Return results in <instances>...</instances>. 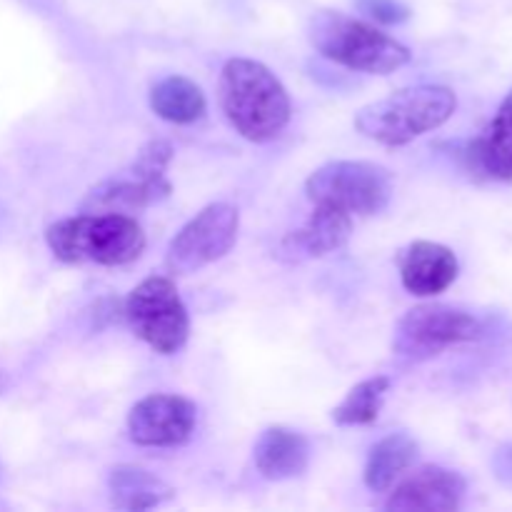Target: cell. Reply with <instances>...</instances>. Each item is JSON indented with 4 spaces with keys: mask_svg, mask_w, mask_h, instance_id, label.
I'll return each mask as SVG.
<instances>
[{
    "mask_svg": "<svg viewBox=\"0 0 512 512\" xmlns=\"http://www.w3.org/2000/svg\"><path fill=\"white\" fill-rule=\"evenodd\" d=\"M350 233H353V215L325 208V205H315L308 223L280 240L278 255L283 260L323 258V255L343 248L350 240Z\"/></svg>",
    "mask_w": 512,
    "mask_h": 512,
    "instance_id": "13",
    "label": "cell"
},
{
    "mask_svg": "<svg viewBox=\"0 0 512 512\" xmlns=\"http://www.w3.org/2000/svg\"><path fill=\"white\" fill-rule=\"evenodd\" d=\"M493 470L503 483L512 485V443L498 448V453L493 458Z\"/></svg>",
    "mask_w": 512,
    "mask_h": 512,
    "instance_id": "21",
    "label": "cell"
},
{
    "mask_svg": "<svg viewBox=\"0 0 512 512\" xmlns=\"http://www.w3.org/2000/svg\"><path fill=\"white\" fill-rule=\"evenodd\" d=\"M355 5L360 13L383 25H400L410 18V8L403 0H355Z\"/></svg>",
    "mask_w": 512,
    "mask_h": 512,
    "instance_id": "20",
    "label": "cell"
},
{
    "mask_svg": "<svg viewBox=\"0 0 512 512\" xmlns=\"http://www.w3.org/2000/svg\"><path fill=\"white\" fill-rule=\"evenodd\" d=\"M310 203L348 215H375L388 208L395 193L388 168L368 160H333L305 180Z\"/></svg>",
    "mask_w": 512,
    "mask_h": 512,
    "instance_id": "6",
    "label": "cell"
},
{
    "mask_svg": "<svg viewBox=\"0 0 512 512\" xmlns=\"http://www.w3.org/2000/svg\"><path fill=\"white\" fill-rule=\"evenodd\" d=\"M45 243L63 263L128 265L145 250V233L128 213H83L45 230Z\"/></svg>",
    "mask_w": 512,
    "mask_h": 512,
    "instance_id": "3",
    "label": "cell"
},
{
    "mask_svg": "<svg viewBox=\"0 0 512 512\" xmlns=\"http://www.w3.org/2000/svg\"><path fill=\"white\" fill-rule=\"evenodd\" d=\"M150 108L168 123L190 125L203 118L208 110V100L193 80L183 78V75H168L150 90Z\"/></svg>",
    "mask_w": 512,
    "mask_h": 512,
    "instance_id": "18",
    "label": "cell"
},
{
    "mask_svg": "<svg viewBox=\"0 0 512 512\" xmlns=\"http://www.w3.org/2000/svg\"><path fill=\"white\" fill-rule=\"evenodd\" d=\"M253 460L265 480L280 483V480L298 478L308 470L310 443L298 430H290L285 425H270L255 443Z\"/></svg>",
    "mask_w": 512,
    "mask_h": 512,
    "instance_id": "14",
    "label": "cell"
},
{
    "mask_svg": "<svg viewBox=\"0 0 512 512\" xmlns=\"http://www.w3.org/2000/svg\"><path fill=\"white\" fill-rule=\"evenodd\" d=\"M390 390L388 375H375V378L363 380L350 393L345 395L343 403L333 410V420L338 425H370L378 420L383 400Z\"/></svg>",
    "mask_w": 512,
    "mask_h": 512,
    "instance_id": "19",
    "label": "cell"
},
{
    "mask_svg": "<svg viewBox=\"0 0 512 512\" xmlns=\"http://www.w3.org/2000/svg\"><path fill=\"white\" fill-rule=\"evenodd\" d=\"M108 490L110 503L118 510L130 512L158 508L175 495V490L165 480L135 465H118L110 470Z\"/></svg>",
    "mask_w": 512,
    "mask_h": 512,
    "instance_id": "16",
    "label": "cell"
},
{
    "mask_svg": "<svg viewBox=\"0 0 512 512\" xmlns=\"http://www.w3.org/2000/svg\"><path fill=\"white\" fill-rule=\"evenodd\" d=\"M475 168L493 180H512V90L500 103L485 133L470 148Z\"/></svg>",
    "mask_w": 512,
    "mask_h": 512,
    "instance_id": "15",
    "label": "cell"
},
{
    "mask_svg": "<svg viewBox=\"0 0 512 512\" xmlns=\"http://www.w3.org/2000/svg\"><path fill=\"white\" fill-rule=\"evenodd\" d=\"M240 213L230 203H210L180 228L165 253L170 275H190L225 258L238 240Z\"/></svg>",
    "mask_w": 512,
    "mask_h": 512,
    "instance_id": "9",
    "label": "cell"
},
{
    "mask_svg": "<svg viewBox=\"0 0 512 512\" xmlns=\"http://www.w3.org/2000/svg\"><path fill=\"white\" fill-rule=\"evenodd\" d=\"M310 43L323 58L358 73L388 75L410 60V50L388 33L333 10L315 15L310 23Z\"/></svg>",
    "mask_w": 512,
    "mask_h": 512,
    "instance_id": "4",
    "label": "cell"
},
{
    "mask_svg": "<svg viewBox=\"0 0 512 512\" xmlns=\"http://www.w3.org/2000/svg\"><path fill=\"white\" fill-rule=\"evenodd\" d=\"M170 160L173 145L168 140H148L128 168L90 188L80 208L85 213H133L160 203L173 193V185L165 178Z\"/></svg>",
    "mask_w": 512,
    "mask_h": 512,
    "instance_id": "5",
    "label": "cell"
},
{
    "mask_svg": "<svg viewBox=\"0 0 512 512\" xmlns=\"http://www.w3.org/2000/svg\"><path fill=\"white\" fill-rule=\"evenodd\" d=\"M468 483L455 470L423 465L390 493L385 510L453 512L463 505Z\"/></svg>",
    "mask_w": 512,
    "mask_h": 512,
    "instance_id": "11",
    "label": "cell"
},
{
    "mask_svg": "<svg viewBox=\"0 0 512 512\" xmlns=\"http://www.w3.org/2000/svg\"><path fill=\"white\" fill-rule=\"evenodd\" d=\"M455 108L458 98L445 85H415L360 108L355 128L375 143L398 148L448 123Z\"/></svg>",
    "mask_w": 512,
    "mask_h": 512,
    "instance_id": "2",
    "label": "cell"
},
{
    "mask_svg": "<svg viewBox=\"0 0 512 512\" xmlns=\"http://www.w3.org/2000/svg\"><path fill=\"white\" fill-rule=\"evenodd\" d=\"M125 320L155 353L173 355L188 343L190 318L178 288L165 275H150L125 298Z\"/></svg>",
    "mask_w": 512,
    "mask_h": 512,
    "instance_id": "7",
    "label": "cell"
},
{
    "mask_svg": "<svg viewBox=\"0 0 512 512\" xmlns=\"http://www.w3.org/2000/svg\"><path fill=\"white\" fill-rule=\"evenodd\" d=\"M195 423L198 408L183 395H148L128 413L130 440L143 448H175L188 443Z\"/></svg>",
    "mask_w": 512,
    "mask_h": 512,
    "instance_id": "10",
    "label": "cell"
},
{
    "mask_svg": "<svg viewBox=\"0 0 512 512\" xmlns=\"http://www.w3.org/2000/svg\"><path fill=\"white\" fill-rule=\"evenodd\" d=\"M418 460V443L408 433H393L375 443L365 463L363 480L373 493H385L395 485V480L413 468Z\"/></svg>",
    "mask_w": 512,
    "mask_h": 512,
    "instance_id": "17",
    "label": "cell"
},
{
    "mask_svg": "<svg viewBox=\"0 0 512 512\" xmlns=\"http://www.w3.org/2000/svg\"><path fill=\"white\" fill-rule=\"evenodd\" d=\"M218 95L228 123L250 143H270L288 128L293 113L288 90L258 60H228L220 73Z\"/></svg>",
    "mask_w": 512,
    "mask_h": 512,
    "instance_id": "1",
    "label": "cell"
},
{
    "mask_svg": "<svg viewBox=\"0 0 512 512\" xmlns=\"http://www.w3.org/2000/svg\"><path fill=\"white\" fill-rule=\"evenodd\" d=\"M400 280L410 295L435 298L458 280L460 263L448 245L433 240H415L400 253Z\"/></svg>",
    "mask_w": 512,
    "mask_h": 512,
    "instance_id": "12",
    "label": "cell"
},
{
    "mask_svg": "<svg viewBox=\"0 0 512 512\" xmlns=\"http://www.w3.org/2000/svg\"><path fill=\"white\" fill-rule=\"evenodd\" d=\"M485 328L473 313L455 305L428 303L408 310L395 328L393 350L400 358L425 360L443 353L450 345L473 343Z\"/></svg>",
    "mask_w": 512,
    "mask_h": 512,
    "instance_id": "8",
    "label": "cell"
}]
</instances>
